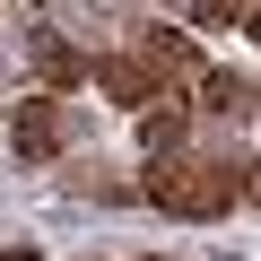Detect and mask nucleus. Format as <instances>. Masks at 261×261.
<instances>
[{
    "label": "nucleus",
    "instance_id": "nucleus-1",
    "mask_svg": "<svg viewBox=\"0 0 261 261\" xmlns=\"http://www.w3.org/2000/svg\"><path fill=\"white\" fill-rule=\"evenodd\" d=\"M192 70H200V53H192V35H183V27H130L113 53H96V61H87V79H96L122 113H157Z\"/></svg>",
    "mask_w": 261,
    "mask_h": 261
},
{
    "label": "nucleus",
    "instance_id": "nucleus-2",
    "mask_svg": "<svg viewBox=\"0 0 261 261\" xmlns=\"http://www.w3.org/2000/svg\"><path fill=\"white\" fill-rule=\"evenodd\" d=\"M166 218H235L244 200H252V166L244 157H157L148 166V183H140Z\"/></svg>",
    "mask_w": 261,
    "mask_h": 261
},
{
    "label": "nucleus",
    "instance_id": "nucleus-3",
    "mask_svg": "<svg viewBox=\"0 0 261 261\" xmlns=\"http://www.w3.org/2000/svg\"><path fill=\"white\" fill-rule=\"evenodd\" d=\"M61 130H70V122H61V105H53V96H27V105L9 113V140H18V157H27V166H53V157H61Z\"/></svg>",
    "mask_w": 261,
    "mask_h": 261
},
{
    "label": "nucleus",
    "instance_id": "nucleus-4",
    "mask_svg": "<svg viewBox=\"0 0 261 261\" xmlns=\"http://www.w3.org/2000/svg\"><path fill=\"white\" fill-rule=\"evenodd\" d=\"M35 79H44V96L61 105L70 87H87V53H70V44H61V35L44 27V35H35Z\"/></svg>",
    "mask_w": 261,
    "mask_h": 261
},
{
    "label": "nucleus",
    "instance_id": "nucleus-5",
    "mask_svg": "<svg viewBox=\"0 0 261 261\" xmlns=\"http://www.w3.org/2000/svg\"><path fill=\"white\" fill-rule=\"evenodd\" d=\"M200 113H209V122H226V113L244 122V113H252V79H244V70H209V79H200Z\"/></svg>",
    "mask_w": 261,
    "mask_h": 261
},
{
    "label": "nucleus",
    "instance_id": "nucleus-6",
    "mask_svg": "<svg viewBox=\"0 0 261 261\" xmlns=\"http://www.w3.org/2000/svg\"><path fill=\"white\" fill-rule=\"evenodd\" d=\"M148 261H166V252H148Z\"/></svg>",
    "mask_w": 261,
    "mask_h": 261
}]
</instances>
